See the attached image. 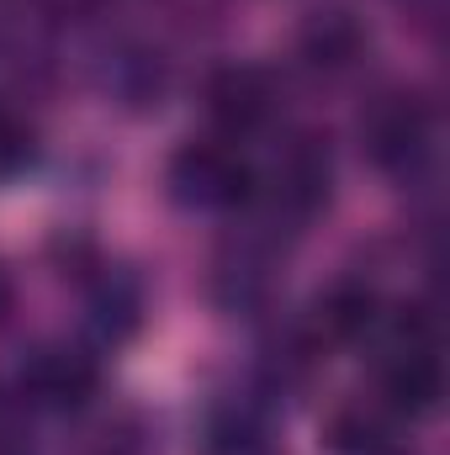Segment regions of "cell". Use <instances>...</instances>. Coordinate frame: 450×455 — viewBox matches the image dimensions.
Listing matches in <instances>:
<instances>
[{
    "label": "cell",
    "mask_w": 450,
    "mask_h": 455,
    "mask_svg": "<svg viewBox=\"0 0 450 455\" xmlns=\"http://www.w3.org/2000/svg\"><path fill=\"white\" fill-rule=\"evenodd\" d=\"M21 387H27L32 397H43V403L69 408V403H85V397L96 392V365H91L85 355H75V349H43V355H32V365L21 371Z\"/></svg>",
    "instance_id": "cell-4"
},
{
    "label": "cell",
    "mask_w": 450,
    "mask_h": 455,
    "mask_svg": "<svg viewBox=\"0 0 450 455\" xmlns=\"http://www.w3.org/2000/svg\"><path fill=\"white\" fill-rule=\"evenodd\" d=\"M27 159H32V127L11 112V107H0V175L21 170Z\"/></svg>",
    "instance_id": "cell-9"
},
{
    "label": "cell",
    "mask_w": 450,
    "mask_h": 455,
    "mask_svg": "<svg viewBox=\"0 0 450 455\" xmlns=\"http://www.w3.org/2000/svg\"><path fill=\"white\" fill-rule=\"evenodd\" d=\"M424 138V122L419 112L408 107V101H392V107H382V112L371 116V148H376V159H403L414 143Z\"/></svg>",
    "instance_id": "cell-6"
},
{
    "label": "cell",
    "mask_w": 450,
    "mask_h": 455,
    "mask_svg": "<svg viewBox=\"0 0 450 455\" xmlns=\"http://www.w3.org/2000/svg\"><path fill=\"white\" fill-rule=\"evenodd\" d=\"M207 112L223 122L228 132H249L260 116L270 112V85L249 64H228L207 80Z\"/></svg>",
    "instance_id": "cell-3"
},
{
    "label": "cell",
    "mask_w": 450,
    "mask_h": 455,
    "mask_svg": "<svg viewBox=\"0 0 450 455\" xmlns=\"http://www.w3.org/2000/svg\"><path fill=\"white\" fill-rule=\"evenodd\" d=\"M170 186L181 202H197V207H233L249 196V170L244 159L223 148V143H191L175 154L170 164Z\"/></svg>",
    "instance_id": "cell-1"
},
{
    "label": "cell",
    "mask_w": 450,
    "mask_h": 455,
    "mask_svg": "<svg viewBox=\"0 0 450 455\" xmlns=\"http://www.w3.org/2000/svg\"><path fill=\"white\" fill-rule=\"evenodd\" d=\"M376 307V297L371 291H360V286H344V291H334L329 302H324V329L334 334V339H355V334H366L371 329V313Z\"/></svg>",
    "instance_id": "cell-8"
},
{
    "label": "cell",
    "mask_w": 450,
    "mask_h": 455,
    "mask_svg": "<svg viewBox=\"0 0 450 455\" xmlns=\"http://www.w3.org/2000/svg\"><path fill=\"white\" fill-rule=\"evenodd\" d=\"M302 48L313 53V64H344V59L360 48V27H355L344 11H318V16L302 27Z\"/></svg>",
    "instance_id": "cell-5"
},
{
    "label": "cell",
    "mask_w": 450,
    "mask_h": 455,
    "mask_svg": "<svg viewBox=\"0 0 450 455\" xmlns=\"http://www.w3.org/2000/svg\"><path fill=\"white\" fill-rule=\"evenodd\" d=\"M329 445H334L339 455H392V429H387L382 413L355 408V413H339L334 419Z\"/></svg>",
    "instance_id": "cell-7"
},
{
    "label": "cell",
    "mask_w": 450,
    "mask_h": 455,
    "mask_svg": "<svg viewBox=\"0 0 450 455\" xmlns=\"http://www.w3.org/2000/svg\"><path fill=\"white\" fill-rule=\"evenodd\" d=\"M382 387H387V403L398 413L435 408V397H440V360H435V349H430L424 334H408V339L392 349V360L382 371Z\"/></svg>",
    "instance_id": "cell-2"
}]
</instances>
